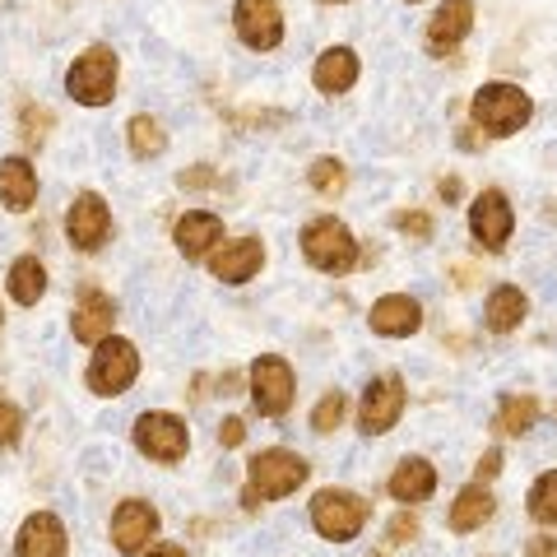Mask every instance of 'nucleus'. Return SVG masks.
<instances>
[{
  "instance_id": "31",
  "label": "nucleus",
  "mask_w": 557,
  "mask_h": 557,
  "mask_svg": "<svg viewBox=\"0 0 557 557\" xmlns=\"http://www.w3.org/2000/svg\"><path fill=\"white\" fill-rule=\"evenodd\" d=\"M344 409H348V399H344L339 391H330L321 405L311 409V428H317V432H335V428H339V418H344Z\"/></svg>"
},
{
  "instance_id": "6",
  "label": "nucleus",
  "mask_w": 557,
  "mask_h": 557,
  "mask_svg": "<svg viewBox=\"0 0 557 557\" xmlns=\"http://www.w3.org/2000/svg\"><path fill=\"white\" fill-rule=\"evenodd\" d=\"M135 446L145 450L149 460H163V465H177L186 450H190V437H186V423L177 413H139L135 418Z\"/></svg>"
},
{
  "instance_id": "11",
  "label": "nucleus",
  "mask_w": 557,
  "mask_h": 557,
  "mask_svg": "<svg viewBox=\"0 0 557 557\" xmlns=\"http://www.w3.org/2000/svg\"><path fill=\"white\" fill-rule=\"evenodd\" d=\"M242 42L256 51H274L284 38V14H278V0H237L233 10Z\"/></svg>"
},
{
  "instance_id": "10",
  "label": "nucleus",
  "mask_w": 557,
  "mask_h": 557,
  "mask_svg": "<svg viewBox=\"0 0 557 557\" xmlns=\"http://www.w3.org/2000/svg\"><path fill=\"white\" fill-rule=\"evenodd\" d=\"M469 228H474V242L483 251H502V247H507L511 228H516L507 196H502V190H483V196L469 205Z\"/></svg>"
},
{
  "instance_id": "20",
  "label": "nucleus",
  "mask_w": 557,
  "mask_h": 557,
  "mask_svg": "<svg viewBox=\"0 0 557 557\" xmlns=\"http://www.w3.org/2000/svg\"><path fill=\"white\" fill-rule=\"evenodd\" d=\"M112 321H116V307L102 298V293H84L70 330H75V339H84V344H102L112 335Z\"/></svg>"
},
{
  "instance_id": "15",
  "label": "nucleus",
  "mask_w": 557,
  "mask_h": 557,
  "mask_svg": "<svg viewBox=\"0 0 557 557\" xmlns=\"http://www.w3.org/2000/svg\"><path fill=\"white\" fill-rule=\"evenodd\" d=\"M65 525L51 511H33L14 539V557H65Z\"/></svg>"
},
{
  "instance_id": "38",
  "label": "nucleus",
  "mask_w": 557,
  "mask_h": 557,
  "mask_svg": "<svg viewBox=\"0 0 557 557\" xmlns=\"http://www.w3.org/2000/svg\"><path fill=\"white\" fill-rule=\"evenodd\" d=\"M219 177H214V172H186V177H182V186H214Z\"/></svg>"
},
{
  "instance_id": "29",
  "label": "nucleus",
  "mask_w": 557,
  "mask_h": 557,
  "mask_svg": "<svg viewBox=\"0 0 557 557\" xmlns=\"http://www.w3.org/2000/svg\"><path fill=\"white\" fill-rule=\"evenodd\" d=\"M307 182L317 186L321 196H339V190L348 186V168L339 159H317V163H311V172H307Z\"/></svg>"
},
{
  "instance_id": "4",
  "label": "nucleus",
  "mask_w": 557,
  "mask_h": 557,
  "mask_svg": "<svg viewBox=\"0 0 557 557\" xmlns=\"http://www.w3.org/2000/svg\"><path fill=\"white\" fill-rule=\"evenodd\" d=\"M65 89H70L75 102H84V108H102V102H112V94H116V51L102 47V42L89 47L75 65H70Z\"/></svg>"
},
{
  "instance_id": "25",
  "label": "nucleus",
  "mask_w": 557,
  "mask_h": 557,
  "mask_svg": "<svg viewBox=\"0 0 557 557\" xmlns=\"http://www.w3.org/2000/svg\"><path fill=\"white\" fill-rule=\"evenodd\" d=\"M42 293H47V270H42V260L38 256H20L10 265V298L20 302V307H33V302H42Z\"/></svg>"
},
{
  "instance_id": "42",
  "label": "nucleus",
  "mask_w": 557,
  "mask_h": 557,
  "mask_svg": "<svg viewBox=\"0 0 557 557\" xmlns=\"http://www.w3.org/2000/svg\"><path fill=\"white\" fill-rule=\"evenodd\" d=\"M409 5H418V0H409Z\"/></svg>"
},
{
  "instance_id": "28",
  "label": "nucleus",
  "mask_w": 557,
  "mask_h": 557,
  "mask_svg": "<svg viewBox=\"0 0 557 557\" xmlns=\"http://www.w3.org/2000/svg\"><path fill=\"white\" fill-rule=\"evenodd\" d=\"M530 516L544 520V525H557V469L530 487Z\"/></svg>"
},
{
  "instance_id": "12",
  "label": "nucleus",
  "mask_w": 557,
  "mask_h": 557,
  "mask_svg": "<svg viewBox=\"0 0 557 557\" xmlns=\"http://www.w3.org/2000/svg\"><path fill=\"white\" fill-rule=\"evenodd\" d=\"M65 233L75 242L79 251H98L102 242L112 233V214H108V200L94 196V190H84V196L70 205V219H65Z\"/></svg>"
},
{
  "instance_id": "5",
  "label": "nucleus",
  "mask_w": 557,
  "mask_h": 557,
  "mask_svg": "<svg viewBox=\"0 0 557 557\" xmlns=\"http://www.w3.org/2000/svg\"><path fill=\"white\" fill-rule=\"evenodd\" d=\"M311 525L325 539H335V544L358 539V530L368 525V502L358 493H344V487H325V493H317V502H311Z\"/></svg>"
},
{
  "instance_id": "32",
  "label": "nucleus",
  "mask_w": 557,
  "mask_h": 557,
  "mask_svg": "<svg viewBox=\"0 0 557 557\" xmlns=\"http://www.w3.org/2000/svg\"><path fill=\"white\" fill-rule=\"evenodd\" d=\"M24 432V413L10 405V399H0V446H14Z\"/></svg>"
},
{
  "instance_id": "9",
  "label": "nucleus",
  "mask_w": 557,
  "mask_h": 557,
  "mask_svg": "<svg viewBox=\"0 0 557 557\" xmlns=\"http://www.w3.org/2000/svg\"><path fill=\"white\" fill-rule=\"evenodd\" d=\"M251 395H256V409L265 418H284L293 409V368L284 358H256Z\"/></svg>"
},
{
  "instance_id": "16",
  "label": "nucleus",
  "mask_w": 557,
  "mask_h": 557,
  "mask_svg": "<svg viewBox=\"0 0 557 557\" xmlns=\"http://www.w3.org/2000/svg\"><path fill=\"white\" fill-rule=\"evenodd\" d=\"M469 28H474V0H442L437 14L428 20V47L446 57L456 42H465Z\"/></svg>"
},
{
  "instance_id": "19",
  "label": "nucleus",
  "mask_w": 557,
  "mask_h": 557,
  "mask_svg": "<svg viewBox=\"0 0 557 557\" xmlns=\"http://www.w3.org/2000/svg\"><path fill=\"white\" fill-rule=\"evenodd\" d=\"M33 200H38V172H33V163L20 159V153L0 159V205L5 209H28Z\"/></svg>"
},
{
  "instance_id": "23",
  "label": "nucleus",
  "mask_w": 557,
  "mask_h": 557,
  "mask_svg": "<svg viewBox=\"0 0 557 557\" xmlns=\"http://www.w3.org/2000/svg\"><path fill=\"white\" fill-rule=\"evenodd\" d=\"M525 311H530V302H525V293L520 288H511V284H502V288H493L487 293V330H497V335H511V330L525 321Z\"/></svg>"
},
{
  "instance_id": "40",
  "label": "nucleus",
  "mask_w": 557,
  "mask_h": 557,
  "mask_svg": "<svg viewBox=\"0 0 557 557\" xmlns=\"http://www.w3.org/2000/svg\"><path fill=\"white\" fill-rule=\"evenodd\" d=\"M149 557H186V553H182V548H172V544H163V548H153Z\"/></svg>"
},
{
  "instance_id": "17",
  "label": "nucleus",
  "mask_w": 557,
  "mask_h": 557,
  "mask_svg": "<svg viewBox=\"0 0 557 557\" xmlns=\"http://www.w3.org/2000/svg\"><path fill=\"white\" fill-rule=\"evenodd\" d=\"M177 251L186 256V260H205L209 251L219 247V237H223V223H219V214H209V209H190V214H182L177 219Z\"/></svg>"
},
{
  "instance_id": "41",
  "label": "nucleus",
  "mask_w": 557,
  "mask_h": 557,
  "mask_svg": "<svg viewBox=\"0 0 557 557\" xmlns=\"http://www.w3.org/2000/svg\"><path fill=\"white\" fill-rule=\"evenodd\" d=\"M330 5H339V0H330Z\"/></svg>"
},
{
  "instance_id": "22",
  "label": "nucleus",
  "mask_w": 557,
  "mask_h": 557,
  "mask_svg": "<svg viewBox=\"0 0 557 557\" xmlns=\"http://www.w3.org/2000/svg\"><path fill=\"white\" fill-rule=\"evenodd\" d=\"M437 487V469H432L423 456H409V460H399V469L391 474V497L395 502H428V493Z\"/></svg>"
},
{
  "instance_id": "30",
  "label": "nucleus",
  "mask_w": 557,
  "mask_h": 557,
  "mask_svg": "<svg viewBox=\"0 0 557 557\" xmlns=\"http://www.w3.org/2000/svg\"><path fill=\"white\" fill-rule=\"evenodd\" d=\"M51 126H57V116H51L47 108H38V102H24V108H20V131H24L28 149H38Z\"/></svg>"
},
{
  "instance_id": "27",
  "label": "nucleus",
  "mask_w": 557,
  "mask_h": 557,
  "mask_svg": "<svg viewBox=\"0 0 557 557\" xmlns=\"http://www.w3.org/2000/svg\"><path fill=\"white\" fill-rule=\"evenodd\" d=\"M126 131H131V153L135 159H159V153L168 149V131L153 116H131Z\"/></svg>"
},
{
  "instance_id": "1",
  "label": "nucleus",
  "mask_w": 557,
  "mask_h": 557,
  "mask_svg": "<svg viewBox=\"0 0 557 557\" xmlns=\"http://www.w3.org/2000/svg\"><path fill=\"white\" fill-rule=\"evenodd\" d=\"M307 483V460L293 450H260L251 460V483L242 493V507H260V502H278L288 493H298Z\"/></svg>"
},
{
  "instance_id": "14",
  "label": "nucleus",
  "mask_w": 557,
  "mask_h": 557,
  "mask_svg": "<svg viewBox=\"0 0 557 557\" xmlns=\"http://www.w3.org/2000/svg\"><path fill=\"white\" fill-rule=\"evenodd\" d=\"M153 534H159V511H153L149 502H139V497L121 502L116 516H112V544L121 553H139Z\"/></svg>"
},
{
  "instance_id": "39",
  "label": "nucleus",
  "mask_w": 557,
  "mask_h": 557,
  "mask_svg": "<svg viewBox=\"0 0 557 557\" xmlns=\"http://www.w3.org/2000/svg\"><path fill=\"white\" fill-rule=\"evenodd\" d=\"M442 196H446V200H456V196H460V182H456V177H446V182H442Z\"/></svg>"
},
{
  "instance_id": "21",
  "label": "nucleus",
  "mask_w": 557,
  "mask_h": 557,
  "mask_svg": "<svg viewBox=\"0 0 557 557\" xmlns=\"http://www.w3.org/2000/svg\"><path fill=\"white\" fill-rule=\"evenodd\" d=\"M311 79H317L321 94H344V89H354V79H358V57H354V47H330V51H321L317 70H311Z\"/></svg>"
},
{
  "instance_id": "18",
  "label": "nucleus",
  "mask_w": 557,
  "mask_h": 557,
  "mask_svg": "<svg viewBox=\"0 0 557 557\" xmlns=\"http://www.w3.org/2000/svg\"><path fill=\"white\" fill-rule=\"evenodd\" d=\"M368 321H372L376 335L405 339V335H413V330L423 325V307H418L413 298H405V293H391V298H381V302L372 307Z\"/></svg>"
},
{
  "instance_id": "7",
  "label": "nucleus",
  "mask_w": 557,
  "mask_h": 557,
  "mask_svg": "<svg viewBox=\"0 0 557 557\" xmlns=\"http://www.w3.org/2000/svg\"><path fill=\"white\" fill-rule=\"evenodd\" d=\"M139 372V354L131 339L108 335L102 344H94V362H89V386L98 395H121Z\"/></svg>"
},
{
  "instance_id": "33",
  "label": "nucleus",
  "mask_w": 557,
  "mask_h": 557,
  "mask_svg": "<svg viewBox=\"0 0 557 557\" xmlns=\"http://www.w3.org/2000/svg\"><path fill=\"white\" fill-rule=\"evenodd\" d=\"M395 228L409 233V237H432V219H428V214H399Z\"/></svg>"
},
{
  "instance_id": "13",
  "label": "nucleus",
  "mask_w": 557,
  "mask_h": 557,
  "mask_svg": "<svg viewBox=\"0 0 557 557\" xmlns=\"http://www.w3.org/2000/svg\"><path fill=\"white\" fill-rule=\"evenodd\" d=\"M265 265V247H260L256 237H237V242H219L214 251H209V270L223 284H247V278L260 274Z\"/></svg>"
},
{
  "instance_id": "8",
  "label": "nucleus",
  "mask_w": 557,
  "mask_h": 557,
  "mask_svg": "<svg viewBox=\"0 0 557 557\" xmlns=\"http://www.w3.org/2000/svg\"><path fill=\"white\" fill-rule=\"evenodd\" d=\"M399 413H405V381L399 376H376L368 391H362V405H358V423L362 432H391L399 423Z\"/></svg>"
},
{
  "instance_id": "35",
  "label": "nucleus",
  "mask_w": 557,
  "mask_h": 557,
  "mask_svg": "<svg viewBox=\"0 0 557 557\" xmlns=\"http://www.w3.org/2000/svg\"><path fill=\"white\" fill-rule=\"evenodd\" d=\"M242 437H247V423H242V418H223L219 442H223V446H242Z\"/></svg>"
},
{
  "instance_id": "36",
  "label": "nucleus",
  "mask_w": 557,
  "mask_h": 557,
  "mask_svg": "<svg viewBox=\"0 0 557 557\" xmlns=\"http://www.w3.org/2000/svg\"><path fill=\"white\" fill-rule=\"evenodd\" d=\"M525 557H557V539H548V534H539V539H530V548H525Z\"/></svg>"
},
{
  "instance_id": "3",
  "label": "nucleus",
  "mask_w": 557,
  "mask_h": 557,
  "mask_svg": "<svg viewBox=\"0 0 557 557\" xmlns=\"http://www.w3.org/2000/svg\"><path fill=\"white\" fill-rule=\"evenodd\" d=\"M302 256L325 274H348L358 265V242L339 219H311L302 228Z\"/></svg>"
},
{
  "instance_id": "26",
  "label": "nucleus",
  "mask_w": 557,
  "mask_h": 557,
  "mask_svg": "<svg viewBox=\"0 0 557 557\" xmlns=\"http://www.w3.org/2000/svg\"><path fill=\"white\" fill-rule=\"evenodd\" d=\"M539 418V399L534 395H511L502 399L497 409V432H507V437H520V432H530Z\"/></svg>"
},
{
  "instance_id": "2",
  "label": "nucleus",
  "mask_w": 557,
  "mask_h": 557,
  "mask_svg": "<svg viewBox=\"0 0 557 557\" xmlns=\"http://www.w3.org/2000/svg\"><path fill=\"white\" fill-rule=\"evenodd\" d=\"M534 116V102L530 94L520 89V84H483V89L474 94V126L483 135H516L525 121Z\"/></svg>"
},
{
  "instance_id": "34",
  "label": "nucleus",
  "mask_w": 557,
  "mask_h": 557,
  "mask_svg": "<svg viewBox=\"0 0 557 557\" xmlns=\"http://www.w3.org/2000/svg\"><path fill=\"white\" fill-rule=\"evenodd\" d=\"M413 534H418V520H413V516H395V520H391V530H386L391 544H409Z\"/></svg>"
},
{
  "instance_id": "37",
  "label": "nucleus",
  "mask_w": 557,
  "mask_h": 557,
  "mask_svg": "<svg viewBox=\"0 0 557 557\" xmlns=\"http://www.w3.org/2000/svg\"><path fill=\"white\" fill-rule=\"evenodd\" d=\"M502 474V450H483V460H479V479H493Z\"/></svg>"
},
{
  "instance_id": "24",
  "label": "nucleus",
  "mask_w": 557,
  "mask_h": 557,
  "mask_svg": "<svg viewBox=\"0 0 557 557\" xmlns=\"http://www.w3.org/2000/svg\"><path fill=\"white\" fill-rule=\"evenodd\" d=\"M493 511H497V502H493V493H487L483 483H474V487H465V493L456 497V507H450V530H460V534H469V530H479V525H487L493 520Z\"/></svg>"
}]
</instances>
